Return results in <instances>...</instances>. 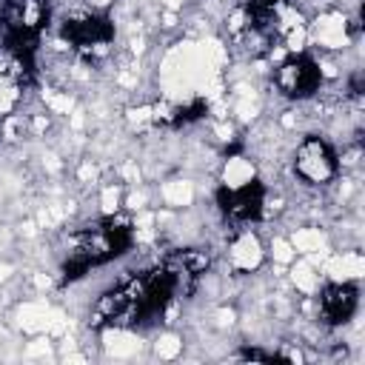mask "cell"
Here are the masks:
<instances>
[{"mask_svg":"<svg viewBox=\"0 0 365 365\" xmlns=\"http://www.w3.org/2000/svg\"><path fill=\"white\" fill-rule=\"evenodd\" d=\"M294 180L305 188H328L339 177L336 148L325 134H302L291 154Z\"/></svg>","mask_w":365,"mask_h":365,"instance_id":"obj_1","label":"cell"},{"mask_svg":"<svg viewBox=\"0 0 365 365\" xmlns=\"http://www.w3.org/2000/svg\"><path fill=\"white\" fill-rule=\"evenodd\" d=\"M308 40H311V48H317L319 54L348 51L356 40V14L351 17L345 9H336V6L314 11V17L308 20Z\"/></svg>","mask_w":365,"mask_h":365,"instance_id":"obj_2","label":"cell"},{"mask_svg":"<svg viewBox=\"0 0 365 365\" xmlns=\"http://www.w3.org/2000/svg\"><path fill=\"white\" fill-rule=\"evenodd\" d=\"M274 86H277V91L282 97L302 103V100H311L319 91L322 77L317 71L314 57H308V54H288L282 63H277Z\"/></svg>","mask_w":365,"mask_h":365,"instance_id":"obj_3","label":"cell"},{"mask_svg":"<svg viewBox=\"0 0 365 365\" xmlns=\"http://www.w3.org/2000/svg\"><path fill=\"white\" fill-rule=\"evenodd\" d=\"M225 262L240 277H251V274L262 271L268 262V254H265V240L259 237V231L240 228L225 245Z\"/></svg>","mask_w":365,"mask_h":365,"instance_id":"obj_4","label":"cell"},{"mask_svg":"<svg viewBox=\"0 0 365 365\" xmlns=\"http://www.w3.org/2000/svg\"><path fill=\"white\" fill-rule=\"evenodd\" d=\"M325 282H362L365 277V257L359 245L351 248H328L317 262Z\"/></svg>","mask_w":365,"mask_h":365,"instance_id":"obj_5","label":"cell"},{"mask_svg":"<svg viewBox=\"0 0 365 365\" xmlns=\"http://www.w3.org/2000/svg\"><path fill=\"white\" fill-rule=\"evenodd\" d=\"M217 180L225 194H237L259 182V165L248 154H228L217 168Z\"/></svg>","mask_w":365,"mask_h":365,"instance_id":"obj_6","label":"cell"},{"mask_svg":"<svg viewBox=\"0 0 365 365\" xmlns=\"http://www.w3.org/2000/svg\"><path fill=\"white\" fill-rule=\"evenodd\" d=\"M143 348H145V342L128 325H106L100 331V351H103V356L131 359V356H140Z\"/></svg>","mask_w":365,"mask_h":365,"instance_id":"obj_7","label":"cell"},{"mask_svg":"<svg viewBox=\"0 0 365 365\" xmlns=\"http://www.w3.org/2000/svg\"><path fill=\"white\" fill-rule=\"evenodd\" d=\"M154 197L160 200V208L165 211H188L197 202V182L188 177H165L157 182Z\"/></svg>","mask_w":365,"mask_h":365,"instance_id":"obj_8","label":"cell"},{"mask_svg":"<svg viewBox=\"0 0 365 365\" xmlns=\"http://www.w3.org/2000/svg\"><path fill=\"white\" fill-rule=\"evenodd\" d=\"M285 279H288V285H291V291L297 294V297H317L319 294V288L325 285V277H322V271H319V265L314 262V259H308V257H297L288 268H285Z\"/></svg>","mask_w":365,"mask_h":365,"instance_id":"obj_9","label":"cell"},{"mask_svg":"<svg viewBox=\"0 0 365 365\" xmlns=\"http://www.w3.org/2000/svg\"><path fill=\"white\" fill-rule=\"evenodd\" d=\"M288 240H291L297 257H308V259H314V262L331 248L328 231L319 228V225H297V228H291Z\"/></svg>","mask_w":365,"mask_h":365,"instance_id":"obj_10","label":"cell"},{"mask_svg":"<svg viewBox=\"0 0 365 365\" xmlns=\"http://www.w3.org/2000/svg\"><path fill=\"white\" fill-rule=\"evenodd\" d=\"M123 194H125V185H120L117 180H103L97 188H94V211L97 217L103 220H111L123 211Z\"/></svg>","mask_w":365,"mask_h":365,"instance_id":"obj_11","label":"cell"},{"mask_svg":"<svg viewBox=\"0 0 365 365\" xmlns=\"http://www.w3.org/2000/svg\"><path fill=\"white\" fill-rule=\"evenodd\" d=\"M145 345H148L151 359H165V362H171V359H180V356H182V351H185V336H182L180 331H174V328H165V331L154 334V339L145 342Z\"/></svg>","mask_w":365,"mask_h":365,"instance_id":"obj_12","label":"cell"},{"mask_svg":"<svg viewBox=\"0 0 365 365\" xmlns=\"http://www.w3.org/2000/svg\"><path fill=\"white\" fill-rule=\"evenodd\" d=\"M48 3L46 0H17V23L23 31H40L46 26Z\"/></svg>","mask_w":365,"mask_h":365,"instance_id":"obj_13","label":"cell"},{"mask_svg":"<svg viewBox=\"0 0 365 365\" xmlns=\"http://www.w3.org/2000/svg\"><path fill=\"white\" fill-rule=\"evenodd\" d=\"M43 108L51 117H68L77 108V100L68 88H46L43 91Z\"/></svg>","mask_w":365,"mask_h":365,"instance_id":"obj_14","label":"cell"},{"mask_svg":"<svg viewBox=\"0 0 365 365\" xmlns=\"http://www.w3.org/2000/svg\"><path fill=\"white\" fill-rule=\"evenodd\" d=\"M265 254H268V259H271L277 268H282V271L297 259V251H294L288 234H274V237H268V240H265Z\"/></svg>","mask_w":365,"mask_h":365,"instance_id":"obj_15","label":"cell"},{"mask_svg":"<svg viewBox=\"0 0 365 365\" xmlns=\"http://www.w3.org/2000/svg\"><path fill=\"white\" fill-rule=\"evenodd\" d=\"M123 120L131 131L145 134L148 128H154V106L151 103H131V106H125Z\"/></svg>","mask_w":365,"mask_h":365,"instance_id":"obj_16","label":"cell"},{"mask_svg":"<svg viewBox=\"0 0 365 365\" xmlns=\"http://www.w3.org/2000/svg\"><path fill=\"white\" fill-rule=\"evenodd\" d=\"M279 46L288 54H308L311 40H308V23H297L285 31H279Z\"/></svg>","mask_w":365,"mask_h":365,"instance_id":"obj_17","label":"cell"},{"mask_svg":"<svg viewBox=\"0 0 365 365\" xmlns=\"http://www.w3.org/2000/svg\"><path fill=\"white\" fill-rule=\"evenodd\" d=\"M151 188H145V182H140V185H128L125 188V194H123V211H128V214H137V211H143V208H151Z\"/></svg>","mask_w":365,"mask_h":365,"instance_id":"obj_18","label":"cell"},{"mask_svg":"<svg viewBox=\"0 0 365 365\" xmlns=\"http://www.w3.org/2000/svg\"><path fill=\"white\" fill-rule=\"evenodd\" d=\"M114 180L120 182V185H140V182H145V168L137 163V160H123V163H117L114 165Z\"/></svg>","mask_w":365,"mask_h":365,"instance_id":"obj_19","label":"cell"},{"mask_svg":"<svg viewBox=\"0 0 365 365\" xmlns=\"http://www.w3.org/2000/svg\"><path fill=\"white\" fill-rule=\"evenodd\" d=\"M74 182L83 188H97L103 182V171L94 160H77L74 163Z\"/></svg>","mask_w":365,"mask_h":365,"instance_id":"obj_20","label":"cell"},{"mask_svg":"<svg viewBox=\"0 0 365 365\" xmlns=\"http://www.w3.org/2000/svg\"><path fill=\"white\" fill-rule=\"evenodd\" d=\"M23 103V91H20V83H11V80H0V117H9V114H17V106Z\"/></svg>","mask_w":365,"mask_h":365,"instance_id":"obj_21","label":"cell"},{"mask_svg":"<svg viewBox=\"0 0 365 365\" xmlns=\"http://www.w3.org/2000/svg\"><path fill=\"white\" fill-rule=\"evenodd\" d=\"M157 3H160L163 11H177V14H180V11L185 9V0H157Z\"/></svg>","mask_w":365,"mask_h":365,"instance_id":"obj_22","label":"cell"},{"mask_svg":"<svg viewBox=\"0 0 365 365\" xmlns=\"http://www.w3.org/2000/svg\"><path fill=\"white\" fill-rule=\"evenodd\" d=\"M88 3V9H94V11H103V9H108L114 0H86Z\"/></svg>","mask_w":365,"mask_h":365,"instance_id":"obj_23","label":"cell"}]
</instances>
